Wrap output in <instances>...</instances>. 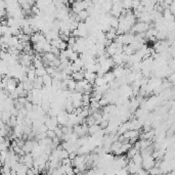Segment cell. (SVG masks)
Wrapping results in <instances>:
<instances>
[{
  "instance_id": "cell-1",
  "label": "cell",
  "mask_w": 175,
  "mask_h": 175,
  "mask_svg": "<svg viewBox=\"0 0 175 175\" xmlns=\"http://www.w3.org/2000/svg\"><path fill=\"white\" fill-rule=\"evenodd\" d=\"M156 160L152 157V156H148L146 158L142 159V163H141V168L146 171H148L151 168L155 167Z\"/></svg>"
},
{
  "instance_id": "cell-2",
  "label": "cell",
  "mask_w": 175,
  "mask_h": 175,
  "mask_svg": "<svg viewBox=\"0 0 175 175\" xmlns=\"http://www.w3.org/2000/svg\"><path fill=\"white\" fill-rule=\"evenodd\" d=\"M126 169H127V171H128L129 174L135 175L136 173L140 170L141 167H139V166H137L136 164H134L133 162L130 160V161H128V164H127V166H126Z\"/></svg>"
},
{
  "instance_id": "cell-3",
  "label": "cell",
  "mask_w": 175,
  "mask_h": 175,
  "mask_svg": "<svg viewBox=\"0 0 175 175\" xmlns=\"http://www.w3.org/2000/svg\"><path fill=\"white\" fill-rule=\"evenodd\" d=\"M84 73H85V71H84V69H82V70L79 71V72H75V73L71 74V78H72L75 82H79V81H82L83 79H84Z\"/></svg>"
},
{
  "instance_id": "cell-4",
  "label": "cell",
  "mask_w": 175,
  "mask_h": 175,
  "mask_svg": "<svg viewBox=\"0 0 175 175\" xmlns=\"http://www.w3.org/2000/svg\"><path fill=\"white\" fill-rule=\"evenodd\" d=\"M106 36V39L109 40V41H114L115 39L117 37V30L115 29H112V28H110V30L107 32L105 34Z\"/></svg>"
},
{
  "instance_id": "cell-5",
  "label": "cell",
  "mask_w": 175,
  "mask_h": 175,
  "mask_svg": "<svg viewBox=\"0 0 175 175\" xmlns=\"http://www.w3.org/2000/svg\"><path fill=\"white\" fill-rule=\"evenodd\" d=\"M42 82H43V86L44 87H50L51 84H52V77L48 74L44 75L42 77Z\"/></svg>"
},
{
  "instance_id": "cell-6",
  "label": "cell",
  "mask_w": 175,
  "mask_h": 175,
  "mask_svg": "<svg viewBox=\"0 0 175 175\" xmlns=\"http://www.w3.org/2000/svg\"><path fill=\"white\" fill-rule=\"evenodd\" d=\"M109 25H110V27L112 28V29H115V30L118 29V26H119V19H118V17H110Z\"/></svg>"
},
{
  "instance_id": "cell-7",
  "label": "cell",
  "mask_w": 175,
  "mask_h": 175,
  "mask_svg": "<svg viewBox=\"0 0 175 175\" xmlns=\"http://www.w3.org/2000/svg\"><path fill=\"white\" fill-rule=\"evenodd\" d=\"M131 161L133 162L134 164H136L137 166H139V167H141V163H142V157L140 156V154L137 153L135 156H134L133 158L131 159Z\"/></svg>"
},
{
  "instance_id": "cell-8",
  "label": "cell",
  "mask_w": 175,
  "mask_h": 175,
  "mask_svg": "<svg viewBox=\"0 0 175 175\" xmlns=\"http://www.w3.org/2000/svg\"><path fill=\"white\" fill-rule=\"evenodd\" d=\"M102 129H100V125H92V126H89L88 127V132H89V134H91V135H94V134H96L98 131H100Z\"/></svg>"
},
{
  "instance_id": "cell-9",
  "label": "cell",
  "mask_w": 175,
  "mask_h": 175,
  "mask_svg": "<svg viewBox=\"0 0 175 175\" xmlns=\"http://www.w3.org/2000/svg\"><path fill=\"white\" fill-rule=\"evenodd\" d=\"M77 15L81 22H85L86 19H87V17H89V13L87 12V10H81Z\"/></svg>"
},
{
  "instance_id": "cell-10",
  "label": "cell",
  "mask_w": 175,
  "mask_h": 175,
  "mask_svg": "<svg viewBox=\"0 0 175 175\" xmlns=\"http://www.w3.org/2000/svg\"><path fill=\"white\" fill-rule=\"evenodd\" d=\"M35 74H36V77H43L44 75H46V70H45V67H42V68L35 69Z\"/></svg>"
},
{
  "instance_id": "cell-11",
  "label": "cell",
  "mask_w": 175,
  "mask_h": 175,
  "mask_svg": "<svg viewBox=\"0 0 175 175\" xmlns=\"http://www.w3.org/2000/svg\"><path fill=\"white\" fill-rule=\"evenodd\" d=\"M148 175H162V172L158 167H153L148 171Z\"/></svg>"
},
{
  "instance_id": "cell-12",
  "label": "cell",
  "mask_w": 175,
  "mask_h": 175,
  "mask_svg": "<svg viewBox=\"0 0 175 175\" xmlns=\"http://www.w3.org/2000/svg\"><path fill=\"white\" fill-rule=\"evenodd\" d=\"M69 158V153L66 151V150H63L61 148V152H59V161L63 160V159H67Z\"/></svg>"
},
{
  "instance_id": "cell-13",
  "label": "cell",
  "mask_w": 175,
  "mask_h": 175,
  "mask_svg": "<svg viewBox=\"0 0 175 175\" xmlns=\"http://www.w3.org/2000/svg\"><path fill=\"white\" fill-rule=\"evenodd\" d=\"M46 137H48V138H50V139L56 137L55 133H54L53 130H47V131H46Z\"/></svg>"
},
{
  "instance_id": "cell-14",
  "label": "cell",
  "mask_w": 175,
  "mask_h": 175,
  "mask_svg": "<svg viewBox=\"0 0 175 175\" xmlns=\"http://www.w3.org/2000/svg\"><path fill=\"white\" fill-rule=\"evenodd\" d=\"M2 78H3V76L0 74V82H1V80H2Z\"/></svg>"
},
{
  "instance_id": "cell-15",
  "label": "cell",
  "mask_w": 175,
  "mask_h": 175,
  "mask_svg": "<svg viewBox=\"0 0 175 175\" xmlns=\"http://www.w3.org/2000/svg\"><path fill=\"white\" fill-rule=\"evenodd\" d=\"M42 175H50V174H48V173H43Z\"/></svg>"
}]
</instances>
